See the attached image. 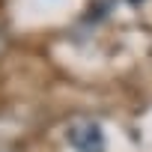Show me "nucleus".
<instances>
[{"label": "nucleus", "mask_w": 152, "mask_h": 152, "mask_svg": "<svg viewBox=\"0 0 152 152\" xmlns=\"http://www.w3.org/2000/svg\"><path fill=\"white\" fill-rule=\"evenodd\" d=\"M66 137H69V143H72L75 152H104V134H102L99 122L81 119V122L69 125Z\"/></svg>", "instance_id": "nucleus-1"}]
</instances>
